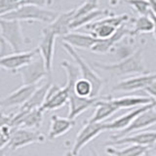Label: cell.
I'll return each instance as SVG.
<instances>
[{
	"mask_svg": "<svg viewBox=\"0 0 156 156\" xmlns=\"http://www.w3.org/2000/svg\"><path fill=\"white\" fill-rule=\"evenodd\" d=\"M51 4V1H43V0H40V1L22 0V6L17 11L0 17V19L19 22H40L50 24L55 21L60 14L46 8V6Z\"/></svg>",
	"mask_w": 156,
	"mask_h": 156,
	"instance_id": "6da1fadb",
	"label": "cell"
},
{
	"mask_svg": "<svg viewBox=\"0 0 156 156\" xmlns=\"http://www.w3.org/2000/svg\"><path fill=\"white\" fill-rule=\"evenodd\" d=\"M145 41L143 40L140 46L135 50V52L128 58L114 63H101L99 62H94L93 66L100 69L109 72L113 75L124 76L130 74H148L144 62V50Z\"/></svg>",
	"mask_w": 156,
	"mask_h": 156,
	"instance_id": "7a4b0ae2",
	"label": "cell"
},
{
	"mask_svg": "<svg viewBox=\"0 0 156 156\" xmlns=\"http://www.w3.org/2000/svg\"><path fill=\"white\" fill-rule=\"evenodd\" d=\"M130 20L129 15H114L112 14L108 17L102 18L99 21H95L86 26V29L90 31V34L100 40H105L110 38L119 27Z\"/></svg>",
	"mask_w": 156,
	"mask_h": 156,
	"instance_id": "3957f363",
	"label": "cell"
},
{
	"mask_svg": "<svg viewBox=\"0 0 156 156\" xmlns=\"http://www.w3.org/2000/svg\"><path fill=\"white\" fill-rule=\"evenodd\" d=\"M0 30L1 37L11 45L15 53L24 52L23 49L30 43V40L24 36L19 21L0 19Z\"/></svg>",
	"mask_w": 156,
	"mask_h": 156,
	"instance_id": "277c9868",
	"label": "cell"
},
{
	"mask_svg": "<svg viewBox=\"0 0 156 156\" xmlns=\"http://www.w3.org/2000/svg\"><path fill=\"white\" fill-rule=\"evenodd\" d=\"M46 139L48 138L45 135L36 130H28L23 128L13 129L11 140H10L9 144L5 148L0 149L1 156H5V153H8V151H15L28 144L44 143Z\"/></svg>",
	"mask_w": 156,
	"mask_h": 156,
	"instance_id": "5b68a950",
	"label": "cell"
},
{
	"mask_svg": "<svg viewBox=\"0 0 156 156\" xmlns=\"http://www.w3.org/2000/svg\"><path fill=\"white\" fill-rule=\"evenodd\" d=\"M62 45L63 49L69 54L70 57L77 63V66L79 68V71H80L81 78L89 81L92 84L93 98H98L99 97V94L101 93V90L102 89V86H104V81H102V79L94 70H93V68L88 65L84 60H83L82 57L77 53L76 49H74L70 45H68V44L63 43V42H62Z\"/></svg>",
	"mask_w": 156,
	"mask_h": 156,
	"instance_id": "8992f818",
	"label": "cell"
},
{
	"mask_svg": "<svg viewBox=\"0 0 156 156\" xmlns=\"http://www.w3.org/2000/svg\"><path fill=\"white\" fill-rule=\"evenodd\" d=\"M19 73L22 78L23 86H31L37 85L38 82L46 77L49 72L43 58L40 54H38L29 65L19 70Z\"/></svg>",
	"mask_w": 156,
	"mask_h": 156,
	"instance_id": "52a82bcc",
	"label": "cell"
},
{
	"mask_svg": "<svg viewBox=\"0 0 156 156\" xmlns=\"http://www.w3.org/2000/svg\"><path fill=\"white\" fill-rule=\"evenodd\" d=\"M104 131H106L105 123H93L90 120H87L85 125L82 127V129L76 136L71 152L74 155H78L80 150L86 144H88L91 140L96 139Z\"/></svg>",
	"mask_w": 156,
	"mask_h": 156,
	"instance_id": "ba28073f",
	"label": "cell"
},
{
	"mask_svg": "<svg viewBox=\"0 0 156 156\" xmlns=\"http://www.w3.org/2000/svg\"><path fill=\"white\" fill-rule=\"evenodd\" d=\"M39 53L38 48L33 49L31 51H24L21 53H15L11 56L2 58L0 60V66L13 73L19 72L23 67L29 65Z\"/></svg>",
	"mask_w": 156,
	"mask_h": 156,
	"instance_id": "9c48e42d",
	"label": "cell"
},
{
	"mask_svg": "<svg viewBox=\"0 0 156 156\" xmlns=\"http://www.w3.org/2000/svg\"><path fill=\"white\" fill-rule=\"evenodd\" d=\"M57 35L54 33L50 27L46 26L42 28V38L38 44V50L41 57L43 58L47 70L49 73L52 72L54 55H55V42Z\"/></svg>",
	"mask_w": 156,
	"mask_h": 156,
	"instance_id": "30bf717a",
	"label": "cell"
},
{
	"mask_svg": "<svg viewBox=\"0 0 156 156\" xmlns=\"http://www.w3.org/2000/svg\"><path fill=\"white\" fill-rule=\"evenodd\" d=\"M154 124H156V110L155 108H149L136 117L133 123L127 129L120 131L118 134L110 136V140H119L121 138L127 136L129 134L134 133L136 131L144 130Z\"/></svg>",
	"mask_w": 156,
	"mask_h": 156,
	"instance_id": "8fae6325",
	"label": "cell"
},
{
	"mask_svg": "<svg viewBox=\"0 0 156 156\" xmlns=\"http://www.w3.org/2000/svg\"><path fill=\"white\" fill-rule=\"evenodd\" d=\"M38 85H31V86H22L16 91L10 93L6 98L1 101V107L4 108H10V107L19 106L22 107L29 101L32 97L34 92L37 90Z\"/></svg>",
	"mask_w": 156,
	"mask_h": 156,
	"instance_id": "7c38bea8",
	"label": "cell"
},
{
	"mask_svg": "<svg viewBox=\"0 0 156 156\" xmlns=\"http://www.w3.org/2000/svg\"><path fill=\"white\" fill-rule=\"evenodd\" d=\"M156 79V73L138 75L122 80L115 84L112 91L116 92H134L138 90H144L151 82Z\"/></svg>",
	"mask_w": 156,
	"mask_h": 156,
	"instance_id": "4fadbf2b",
	"label": "cell"
},
{
	"mask_svg": "<svg viewBox=\"0 0 156 156\" xmlns=\"http://www.w3.org/2000/svg\"><path fill=\"white\" fill-rule=\"evenodd\" d=\"M156 144V131L140 132L139 134L127 136L119 140H110L105 144V146L123 145V144H138L151 147Z\"/></svg>",
	"mask_w": 156,
	"mask_h": 156,
	"instance_id": "5bb4252c",
	"label": "cell"
},
{
	"mask_svg": "<svg viewBox=\"0 0 156 156\" xmlns=\"http://www.w3.org/2000/svg\"><path fill=\"white\" fill-rule=\"evenodd\" d=\"M155 107H156V101H154L149 105L136 107L135 109L129 111L128 113L119 116L118 118L114 119L113 121L109 122V123H105V128L106 130H110V131H114V130H117L119 132L123 131L128 128L140 114H141L143 112L149 108H155Z\"/></svg>",
	"mask_w": 156,
	"mask_h": 156,
	"instance_id": "9a60e30c",
	"label": "cell"
},
{
	"mask_svg": "<svg viewBox=\"0 0 156 156\" xmlns=\"http://www.w3.org/2000/svg\"><path fill=\"white\" fill-rule=\"evenodd\" d=\"M101 98H81L77 96L74 93L73 89L70 93L69 101H68V105H69V111H68L67 118L71 120H74L77 116L82 114L83 112L89 109L90 107H93L96 105V104L99 101Z\"/></svg>",
	"mask_w": 156,
	"mask_h": 156,
	"instance_id": "2e32d148",
	"label": "cell"
},
{
	"mask_svg": "<svg viewBox=\"0 0 156 156\" xmlns=\"http://www.w3.org/2000/svg\"><path fill=\"white\" fill-rule=\"evenodd\" d=\"M118 110L119 108L114 104L112 98L104 97L96 104L95 112L89 120L93 123H102V121L109 118Z\"/></svg>",
	"mask_w": 156,
	"mask_h": 156,
	"instance_id": "e0dca14e",
	"label": "cell"
},
{
	"mask_svg": "<svg viewBox=\"0 0 156 156\" xmlns=\"http://www.w3.org/2000/svg\"><path fill=\"white\" fill-rule=\"evenodd\" d=\"M131 35V29L126 27V24L122 26L116 30V32L110 38L105 39V40H100L96 45L92 48L93 53L97 54H106L111 52L112 49L114 48L116 44H118L122 39Z\"/></svg>",
	"mask_w": 156,
	"mask_h": 156,
	"instance_id": "ac0fdd59",
	"label": "cell"
},
{
	"mask_svg": "<svg viewBox=\"0 0 156 156\" xmlns=\"http://www.w3.org/2000/svg\"><path fill=\"white\" fill-rule=\"evenodd\" d=\"M100 39L94 37L91 34L81 32H69L67 35L62 37V42L66 43L74 49H83V50H92Z\"/></svg>",
	"mask_w": 156,
	"mask_h": 156,
	"instance_id": "d6986e66",
	"label": "cell"
},
{
	"mask_svg": "<svg viewBox=\"0 0 156 156\" xmlns=\"http://www.w3.org/2000/svg\"><path fill=\"white\" fill-rule=\"evenodd\" d=\"M75 125V120H71L69 118H63L58 115H53L51 117V125L50 130L47 138L48 140H53L58 136L66 135L68 131H70Z\"/></svg>",
	"mask_w": 156,
	"mask_h": 156,
	"instance_id": "ffe728a7",
	"label": "cell"
},
{
	"mask_svg": "<svg viewBox=\"0 0 156 156\" xmlns=\"http://www.w3.org/2000/svg\"><path fill=\"white\" fill-rule=\"evenodd\" d=\"M73 16H74V9L65 13H60L55 21L47 26L57 36L63 37L71 32L70 26L73 22Z\"/></svg>",
	"mask_w": 156,
	"mask_h": 156,
	"instance_id": "44dd1931",
	"label": "cell"
},
{
	"mask_svg": "<svg viewBox=\"0 0 156 156\" xmlns=\"http://www.w3.org/2000/svg\"><path fill=\"white\" fill-rule=\"evenodd\" d=\"M51 86H52L51 82H48L46 84L38 87L37 90L34 92V94L32 95V97L29 99V101L24 105L20 107V108L26 109V110H33V109L41 108L44 105V102L46 101L48 91L50 89Z\"/></svg>",
	"mask_w": 156,
	"mask_h": 156,
	"instance_id": "7402d4cb",
	"label": "cell"
},
{
	"mask_svg": "<svg viewBox=\"0 0 156 156\" xmlns=\"http://www.w3.org/2000/svg\"><path fill=\"white\" fill-rule=\"evenodd\" d=\"M112 100H113L114 104L119 109L144 106L154 101L149 97H139V96H126L121 98H112Z\"/></svg>",
	"mask_w": 156,
	"mask_h": 156,
	"instance_id": "603a6c76",
	"label": "cell"
},
{
	"mask_svg": "<svg viewBox=\"0 0 156 156\" xmlns=\"http://www.w3.org/2000/svg\"><path fill=\"white\" fill-rule=\"evenodd\" d=\"M148 147L138 144H129L123 149H117L113 146H106L105 152L111 156H144L147 154Z\"/></svg>",
	"mask_w": 156,
	"mask_h": 156,
	"instance_id": "cb8c5ba5",
	"label": "cell"
},
{
	"mask_svg": "<svg viewBox=\"0 0 156 156\" xmlns=\"http://www.w3.org/2000/svg\"><path fill=\"white\" fill-rule=\"evenodd\" d=\"M133 28L131 29V37H135L141 33H149L154 30V22L150 15L139 16L134 20Z\"/></svg>",
	"mask_w": 156,
	"mask_h": 156,
	"instance_id": "d4e9b609",
	"label": "cell"
},
{
	"mask_svg": "<svg viewBox=\"0 0 156 156\" xmlns=\"http://www.w3.org/2000/svg\"><path fill=\"white\" fill-rule=\"evenodd\" d=\"M109 15H112V13L107 9H97L95 11H93L92 13L86 15V16H83L81 18H78L76 20L72 22L71 26H70V29L71 31H73L74 29L80 28L82 27H86L88 24H90L92 23H94V21L96 19L100 18V17H104L106 16L108 17Z\"/></svg>",
	"mask_w": 156,
	"mask_h": 156,
	"instance_id": "484cf974",
	"label": "cell"
},
{
	"mask_svg": "<svg viewBox=\"0 0 156 156\" xmlns=\"http://www.w3.org/2000/svg\"><path fill=\"white\" fill-rule=\"evenodd\" d=\"M74 93L81 98H93V86L89 81L80 77L74 85Z\"/></svg>",
	"mask_w": 156,
	"mask_h": 156,
	"instance_id": "4316f807",
	"label": "cell"
},
{
	"mask_svg": "<svg viewBox=\"0 0 156 156\" xmlns=\"http://www.w3.org/2000/svg\"><path fill=\"white\" fill-rule=\"evenodd\" d=\"M99 1H86L82 3L80 6L74 8V16H73V21L78 18H81L83 16L92 13L95 10L99 9Z\"/></svg>",
	"mask_w": 156,
	"mask_h": 156,
	"instance_id": "83f0119b",
	"label": "cell"
},
{
	"mask_svg": "<svg viewBox=\"0 0 156 156\" xmlns=\"http://www.w3.org/2000/svg\"><path fill=\"white\" fill-rule=\"evenodd\" d=\"M22 6V0H0V17L13 13Z\"/></svg>",
	"mask_w": 156,
	"mask_h": 156,
	"instance_id": "f1b7e54d",
	"label": "cell"
},
{
	"mask_svg": "<svg viewBox=\"0 0 156 156\" xmlns=\"http://www.w3.org/2000/svg\"><path fill=\"white\" fill-rule=\"evenodd\" d=\"M125 4L133 7L140 16H147L151 11L149 1H127Z\"/></svg>",
	"mask_w": 156,
	"mask_h": 156,
	"instance_id": "f546056e",
	"label": "cell"
},
{
	"mask_svg": "<svg viewBox=\"0 0 156 156\" xmlns=\"http://www.w3.org/2000/svg\"><path fill=\"white\" fill-rule=\"evenodd\" d=\"M13 54H15V51L13 50L11 45L6 40H4L2 37H0V55H1V58L11 56Z\"/></svg>",
	"mask_w": 156,
	"mask_h": 156,
	"instance_id": "4dcf8cb0",
	"label": "cell"
},
{
	"mask_svg": "<svg viewBox=\"0 0 156 156\" xmlns=\"http://www.w3.org/2000/svg\"><path fill=\"white\" fill-rule=\"evenodd\" d=\"M144 91L146 93V94L149 95L150 99H152L153 101H156V79L151 82Z\"/></svg>",
	"mask_w": 156,
	"mask_h": 156,
	"instance_id": "1f68e13d",
	"label": "cell"
},
{
	"mask_svg": "<svg viewBox=\"0 0 156 156\" xmlns=\"http://www.w3.org/2000/svg\"><path fill=\"white\" fill-rule=\"evenodd\" d=\"M149 15H150V17L152 18V20H153V22H154V30H153V35H154V37H155V39H156V16L155 15L150 11V13H149Z\"/></svg>",
	"mask_w": 156,
	"mask_h": 156,
	"instance_id": "d6a6232c",
	"label": "cell"
},
{
	"mask_svg": "<svg viewBox=\"0 0 156 156\" xmlns=\"http://www.w3.org/2000/svg\"><path fill=\"white\" fill-rule=\"evenodd\" d=\"M150 2V9L151 12H152L155 16H156V1H149Z\"/></svg>",
	"mask_w": 156,
	"mask_h": 156,
	"instance_id": "836d02e7",
	"label": "cell"
},
{
	"mask_svg": "<svg viewBox=\"0 0 156 156\" xmlns=\"http://www.w3.org/2000/svg\"><path fill=\"white\" fill-rule=\"evenodd\" d=\"M65 156H78V155H74V154H73V153L71 152V151H68L67 153H66Z\"/></svg>",
	"mask_w": 156,
	"mask_h": 156,
	"instance_id": "e575fe53",
	"label": "cell"
},
{
	"mask_svg": "<svg viewBox=\"0 0 156 156\" xmlns=\"http://www.w3.org/2000/svg\"><path fill=\"white\" fill-rule=\"evenodd\" d=\"M92 156H99V154H98L95 150H92Z\"/></svg>",
	"mask_w": 156,
	"mask_h": 156,
	"instance_id": "d590c367",
	"label": "cell"
},
{
	"mask_svg": "<svg viewBox=\"0 0 156 156\" xmlns=\"http://www.w3.org/2000/svg\"><path fill=\"white\" fill-rule=\"evenodd\" d=\"M146 156H150V155H146Z\"/></svg>",
	"mask_w": 156,
	"mask_h": 156,
	"instance_id": "8d00e7d4",
	"label": "cell"
}]
</instances>
